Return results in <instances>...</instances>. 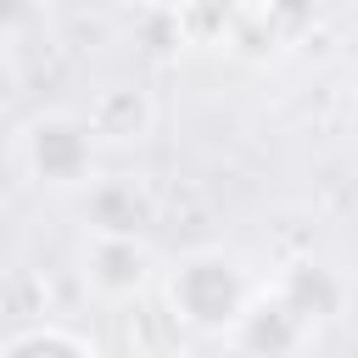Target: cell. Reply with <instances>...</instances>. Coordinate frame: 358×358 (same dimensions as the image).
Returning a JSON list of instances; mask_svg holds the SVG:
<instances>
[{
  "label": "cell",
  "mask_w": 358,
  "mask_h": 358,
  "mask_svg": "<svg viewBox=\"0 0 358 358\" xmlns=\"http://www.w3.org/2000/svg\"><path fill=\"white\" fill-rule=\"evenodd\" d=\"M268 291L313 330V324H324V319H336L341 308H347V280L330 268V263H313V257H296V263H285L274 280H268Z\"/></svg>",
  "instance_id": "cell-5"
},
{
  "label": "cell",
  "mask_w": 358,
  "mask_h": 358,
  "mask_svg": "<svg viewBox=\"0 0 358 358\" xmlns=\"http://www.w3.org/2000/svg\"><path fill=\"white\" fill-rule=\"evenodd\" d=\"M73 201H78L84 229H145V224L157 218V196H151V185L134 179V173H106V168H101Z\"/></svg>",
  "instance_id": "cell-4"
},
{
  "label": "cell",
  "mask_w": 358,
  "mask_h": 358,
  "mask_svg": "<svg viewBox=\"0 0 358 358\" xmlns=\"http://www.w3.org/2000/svg\"><path fill=\"white\" fill-rule=\"evenodd\" d=\"M224 341H235V347H252V352H296V347H308L313 341V330L268 291V285H257V296L246 302V313L235 319V330L224 336Z\"/></svg>",
  "instance_id": "cell-7"
},
{
  "label": "cell",
  "mask_w": 358,
  "mask_h": 358,
  "mask_svg": "<svg viewBox=\"0 0 358 358\" xmlns=\"http://www.w3.org/2000/svg\"><path fill=\"white\" fill-rule=\"evenodd\" d=\"M0 352H101L95 347V336H84V330H73V324H50V319H39V324H22V330H11V336H0Z\"/></svg>",
  "instance_id": "cell-8"
},
{
  "label": "cell",
  "mask_w": 358,
  "mask_h": 358,
  "mask_svg": "<svg viewBox=\"0 0 358 358\" xmlns=\"http://www.w3.org/2000/svg\"><path fill=\"white\" fill-rule=\"evenodd\" d=\"M45 28V0H0V50L22 45Z\"/></svg>",
  "instance_id": "cell-9"
},
{
  "label": "cell",
  "mask_w": 358,
  "mask_h": 358,
  "mask_svg": "<svg viewBox=\"0 0 358 358\" xmlns=\"http://www.w3.org/2000/svg\"><path fill=\"white\" fill-rule=\"evenodd\" d=\"M101 140H95V129H90V117L84 112H73V106H45V112H34L22 129H17V162H22V173L39 185V190H50V196H78L106 162H101Z\"/></svg>",
  "instance_id": "cell-2"
},
{
  "label": "cell",
  "mask_w": 358,
  "mask_h": 358,
  "mask_svg": "<svg viewBox=\"0 0 358 358\" xmlns=\"http://www.w3.org/2000/svg\"><path fill=\"white\" fill-rule=\"evenodd\" d=\"M257 285L263 280L224 246H196L173 268H157L162 308L173 313L179 330H196V336H229L246 302L257 296Z\"/></svg>",
  "instance_id": "cell-1"
},
{
  "label": "cell",
  "mask_w": 358,
  "mask_h": 358,
  "mask_svg": "<svg viewBox=\"0 0 358 358\" xmlns=\"http://www.w3.org/2000/svg\"><path fill=\"white\" fill-rule=\"evenodd\" d=\"M84 117H90L101 145H140L157 129V101L145 90H134V84H106V90L90 95Z\"/></svg>",
  "instance_id": "cell-6"
},
{
  "label": "cell",
  "mask_w": 358,
  "mask_h": 358,
  "mask_svg": "<svg viewBox=\"0 0 358 358\" xmlns=\"http://www.w3.org/2000/svg\"><path fill=\"white\" fill-rule=\"evenodd\" d=\"M157 246L145 241V229H84L78 241V280L95 302L106 308H129L145 302L157 291Z\"/></svg>",
  "instance_id": "cell-3"
}]
</instances>
